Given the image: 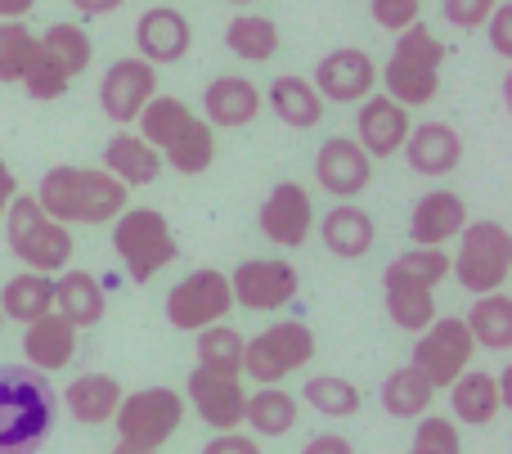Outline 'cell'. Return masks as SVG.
Listing matches in <instances>:
<instances>
[{"label": "cell", "mask_w": 512, "mask_h": 454, "mask_svg": "<svg viewBox=\"0 0 512 454\" xmlns=\"http://www.w3.org/2000/svg\"><path fill=\"white\" fill-rule=\"evenodd\" d=\"M36 203L59 225H113L131 203V189L113 180L104 167H50L36 185Z\"/></svg>", "instance_id": "1"}, {"label": "cell", "mask_w": 512, "mask_h": 454, "mask_svg": "<svg viewBox=\"0 0 512 454\" xmlns=\"http://www.w3.org/2000/svg\"><path fill=\"white\" fill-rule=\"evenodd\" d=\"M135 135L153 144L162 167L180 171V176H203L216 162V131L176 95H153L144 113L135 117Z\"/></svg>", "instance_id": "2"}, {"label": "cell", "mask_w": 512, "mask_h": 454, "mask_svg": "<svg viewBox=\"0 0 512 454\" xmlns=\"http://www.w3.org/2000/svg\"><path fill=\"white\" fill-rule=\"evenodd\" d=\"M59 396L50 374L27 365L0 369V454H36L50 441Z\"/></svg>", "instance_id": "3"}, {"label": "cell", "mask_w": 512, "mask_h": 454, "mask_svg": "<svg viewBox=\"0 0 512 454\" xmlns=\"http://www.w3.org/2000/svg\"><path fill=\"white\" fill-rule=\"evenodd\" d=\"M441 63H445V45L436 41L427 23H414L396 36L391 59L378 77L400 108H423V104H432L436 90H441Z\"/></svg>", "instance_id": "4"}, {"label": "cell", "mask_w": 512, "mask_h": 454, "mask_svg": "<svg viewBox=\"0 0 512 454\" xmlns=\"http://www.w3.org/2000/svg\"><path fill=\"white\" fill-rule=\"evenodd\" d=\"M0 221H5L9 252H14L27 270H36V275H59V270L72 266V248H77V239H72L68 225H59L54 216H45L32 194H18Z\"/></svg>", "instance_id": "5"}, {"label": "cell", "mask_w": 512, "mask_h": 454, "mask_svg": "<svg viewBox=\"0 0 512 454\" xmlns=\"http://www.w3.org/2000/svg\"><path fill=\"white\" fill-rule=\"evenodd\" d=\"M113 252L135 284H149L180 257V243L158 207H126L113 221Z\"/></svg>", "instance_id": "6"}, {"label": "cell", "mask_w": 512, "mask_h": 454, "mask_svg": "<svg viewBox=\"0 0 512 454\" xmlns=\"http://www.w3.org/2000/svg\"><path fill=\"white\" fill-rule=\"evenodd\" d=\"M450 275L463 293L486 297L504 293L512 275V234L499 221H468L459 234V252L450 257Z\"/></svg>", "instance_id": "7"}, {"label": "cell", "mask_w": 512, "mask_h": 454, "mask_svg": "<svg viewBox=\"0 0 512 454\" xmlns=\"http://www.w3.org/2000/svg\"><path fill=\"white\" fill-rule=\"evenodd\" d=\"M113 423H117V446L158 450L185 423V396L176 387H140V392L122 396Z\"/></svg>", "instance_id": "8"}, {"label": "cell", "mask_w": 512, "mask_h": 454, "mask_svg": "<svg viewBox=\"0 0 512 454\" xmlns=\"http://www.w3.org/2000/svg\"><path fill=\"white\" fill-rule=\"evenodd\" d=\"M310 360H315V333H310V324L279 320V324H270V329H261L256 338L243 342L239 374L252 378V383H261V387H274L288 374L306 369Z\"/></svg>", "instance_id": "9"}, {"label": "cell", "mask_w": 512, "mask_h": 454, "mask_svg": "<svg viewBox=\"0 0 512 454\" xmlns=\"http://www.w3.org/2000/svg\"><path fill=\"white\" fill-rule=\"evenodd\" d=\"M414 338L418 342H414L409 365H414L436 392L450 387L459 374H468L472 360H477V342H472L463 315H436V320L427 324L423 333H414Z\"/></svg>", "instance_id": "10"}, {"label": "cell", "mask_w": 512, "mask_h": 454, "mask_svg": "<svg viewBox=\"0 0 512 454\" xmlns=\"http://www.w3.org/2000/svg\"><path fill=\"white\" fill-rule=\"evenodd\" d=\"M230 311H234L230 275H225V270H212V266L185 275L180 284H171V293H167L171 329H185V333L212 329V324H225Z\"/></svg>", "instance_id": "11"}, {"label": "cell", "mask_w": 512, "mask_h": 454, "mask_svg": "<svg viewBox=\"0 0 512 454\" xmlns=\"http://www.w3.org/2000/svg\"><path fill=\"white\" fill-rule=\"evenodd\" d=\"M297 266L283 257H252L239 261L230 275V297L243 311H283L297 302Z\"/></svg>", "instance_id": "12"}, {"label": "cell", "mask_w": 512, "mask_h": 454, "mask_svg": "<svg viewBox=\"0 0 512 454\" xmlns=\"http://www.w3.org/2000/svg\"><path fill=\"white\" fill-rule=\"evenodd\" d=\"M158 95V68L135 59H113L99 77V108L113 126H135V117L144 113V104Z\"/></svg>", "instance_id": "13"}, {"label": "cell", "mask_w": 512, "mask_h": 454, "mask_svg": "<svg viewBox=\"0 0 512 454\" xmlns=\"http://www.w3.org/2000/svg\"><path fill=\"white\" fill-rule=\"evenodd\" d=\"M310 86L319 90L324 104H360V99H369L373 86H378V63H373L369 50H360V45H337V50H328L324 59L315 63Z\"/></svg>", "instance_id": "14"}, {"label": "cell", "mask_w": 512, "mask_h": 454, "mask_svg": "<svg viewBox=\"0 0 512 454\" xmlns=\"http://www.w3.org/2000/svg\"><path fill=\"white\" fill-rule=\"evenodd\" d=\"M189 405H194V414L212 432H239L243 405H248L243 374H221V369L194 365V374H189Z\"/></svg>", "instance_id": "15"}, {"label": "cell", "mask_w": 512, "mask_h": 454, "mask_svg": "<svg viewBox=\"0 0 512 454\" xmlns=\"http://www.w3.org/2000/svg\"><path fill=\"white\" fill-rule=\"evenodd\" d=\"M256 225L261 234L274 243V248H301L315 230V203H310L306 185L297 180H279V185L265 194L261 212H256Z\"/></svg>", "instance_id": "16"}, {"label": "cell", "mask_w": 512, "mask_h": 454, "mask_svg": "<svg viewBox=\"0 0 512 454\" xmlns=\"http://www.w3.org/2000/svg\"><path fill=\"white\" fill-rule=\"evenodd\" d=\"M315 180L333 198H360L373 185V158L351 140V135H333L319 144L315 153Z\"/></svg>", "instance_id": "17"}, {"label": "cell", "mask_w": 512, "mask_h": 454, "mask_svg": "<svg viewBox=\"0 0 512 454\" xmlns=\"http://www.w3.org/2000/svg\"><path fill=\"white\" fill-rule=\"evenodd\" d=\"M189 45H194V27H189V18L180 14L176 5H153V9H144L140 23H135V50H140V59L153 63V68L180 63L189 54Z\"/></svg>", "instance_id": "18"}, {"label": "cell", "mask_w": 512, "mask_h": 454, "mask_svg": "<svg viewBox=\"0 0 512 454\" xmlns=\"http://www.w3.org/2000/svg\"><path fill=\"white\" fill-rule=\"evenodd\" d=\"M261 117V86L239 72L212 77L203 90V122L212 131H243Z\"/></svg>", "instance_id": "19"}, {"label": "cell", "mask_w": 512, "mask_h": 454, "mask_svg": "<svg viewBox=\"0 0 512 454\" xmlns=\"http://www.w3.org/2000/svg\"><path fill=\"white\" fill-rule=\"evenodd\" d=\"M409 126H414L409 108H400L391 95H369L360 99V113H355V144L369 158H391V153L405 149Z\"/></svg>", "instance_id": "20"}, {"label": "cell", "mask_w": 512, "mask_h": 454, "mask_svg": "<svg viewBox=\"0 0 512 454\" xmlns=\"http://www.w3.org/2000/svg\"><path fill=\"white\" fill-rule=\"evenodd\" d=\"M463 225H468V203L454 189H427L409 216V239L414 248H445L463 234Z\"/></svg>", "instance_id": "21"}, {"label": "cell", "mask_w": 512, "mask_h": 454, "mask_svg": "<svg viewBox=\"0 0 512 454\" xmlns=\"http://www.w3.org/2000/svg\"><path fill=\"white\" fill-rule=\"evenodd\" d=\"M405 162L418 176H450L463 162V135L450 122H414L405 135Z\"/></svg>", "instance_id": "22"}, {"label": "cell", "mask_w": 512, "mask_h": 454, "mask_svg": "<svg viewBox=\"0 0 512 454\" xmlns=\"http://www.w3.org/2000/svg\"><path fill=\"white\" fill-rule=\"evenodd\" d=\"M382 297H387L391 324H396V329H405V333H423L427 324L441 315V311H436V288L409 279L396 261L382 270Z\"/></svg>", "instance_id": "23"}, {"label": "cell", "mask_w": 512, "mask_h": 454, "mask_svg": "<svg viewBox=\"0 0 512 454\" xmlns=\"http://www.w3.org/2000/svg\"><path fill=\"white\" fill-rule=\"evenodd\" d=\"M23 356L27 369H36V374H59L77 356V329L54 311L41 315V320L23 324Z\"/></svg>", "instance_id": "24"}, {"label": "cell", "mask_w": 512, "mask_h": 454, "mask_svg": "<svg viewBox=\"0 0 512 454\" xmlns=\"http://www.w3.org/2000/svg\"><path fill=\"white\" fill-rule=\"evenodd\" d=\"M54 315H63L77 333L95 329V324L108 315L104 284H99L90 270H72V266L59 270V279H54Z\"/></svg>", "instance_id": "25"}, {"label": "cell", "mask_w": 512, "mask_h": 454, "mask_svg": "<svg viewBox=\"0 0 512 454\" xmlns=\"http://www.w3.org/2000/svg\"><path fill=\"white\" fill-rule=\"evenodd\" d=\"M265 104H270V113L279 117L283 126H292V131H315L328 108L324 99H319V90L310 86V77H297V72L274 77L270 90H265Z\"/></svg>", "instance_id": "26"}, {"label": "cell", "mask_w": 512, "mask_h": 454, "mask_svg": "<svg viewBox=\"0 0 512 454\" xmlns=\"http://www.w3.org/2000/svg\"><path fill=\"white\" fill-rule=\"evenodd\" d=\"M319 239H324V248L333 252V257L360 261L364 252H373V243H378V225H373V216L364 212V207L337 203L333 212L319 221Z\"/></svg>", "instance_id": "27"}, {"label": "cell", "mask_w": 512, "mask_h": 454, "mask_svg": "<svg viewBox=\"0 0 512 454\" xmlns=\"http://www.w3.org/2000/svg\"><path fill=\"white\" fill-rule=\"evenodd\" d=\"M104 171L113 180H122L126 189H140V185H153L162 176V158L153 144H144L135 131H117L113 140L104 144Z\"/></svg>", "instance_id": "28"}, {"label": "cell", "mask_w": 512, "mask_h": 454, "mask_svg": "<svg viewBox=\"0 0 512 454\" xmlns=\"http://www.w3.org/2000/svg\"><path fill=\"white\" fill-rule=\"evenodd\" d=\"M450 410L459 423L468 428H486V423L499 419L504 410V396H499V378L486 374V369H468L450 383Z\"/></svg>", "instance_id": "29"}, {"label": "cell", "mask_w": 512, "mask_h": 454, "mask_svg": "<svg viewBox=\"0 0 512 454\" xmlns=\"http://www.w3.org/2000/svg\"><path fill=\"white\" fill-rule=\"evenodd\" d=\"M122 383H117L113 374H81L77 383H68V392H63V405H68V414L77 423H86V428H95V423H108L117 414V405H122Z\"/></svg>", "instance_id": "30"}, {"label": "cell", "mask_w": 512, "mask_h": 454, "mask_svg": "<svg viewBox=\"0 0 512 454\" xmlns=\"http://www.w3.org/2000/svg\"><path fill=\"white\" fill-rule=\"evenodd\" d=\"M243 423L252 428L256 441L288 437L297 428V396L283 392V387H256V392H248V405H243Z\"/></svg>", "instance_id": "31"}, {"label": "cell", "mask_w": 512, "mask_h": 454, "mask_svg": "<svg viewBox=\"0 0 512 454\" xmlns=\"http://www.w3.org/2000/svg\"><path fill=\"white\" fill-rule=\"evenodd\" d=\"M50 311H54V279L50 275L23 270V275H14L5 288H0V315H5V320L32 324Z\"/></svg>", "instance_id": "32"}, {"label": "cell", "mask_w": 512, "mask_h": 454, "mask_svg": "<svg viewBox=\"0 0 512 454\" xmlns=\"http://www.w3.org/2000/svg\"><path fill=\"white\" fill-rule=\"evenodd\" d=\"M432 401H436V387L414 365L391 369L387 383H382V410L391 419H423V414H432Z\"/></svg>", "instance_id": "33"}, {"label": "cell", "mask_w": 512, "mask_h": 454, "mask_svg": "<svg viewBox=\"0 0 512 454\" xmlns=\"http://www.w3.org/2000/svg\"><path fill=\"white\" fill-rule=\"evenodd\" d=\"M472 342L481 351H508L512 347V297L508 293H486L472 302V311L463 315Z\"/></svg>", "instance_id": "34"}, {"label": "cell", "mask_w": 512, "mask_h": 454, "mask_svg": "<svg viewBox=\"0 0 512 454\" xmlns=\"http://www.w3.org/2000/svg\"><path fill=\"white\" fill-rule=\"evenodd\" d=\"M225 50L243 63H270L279 54V23L261 14H239L225 27Z\"/></svg>", "instance_id": "35"}, {"label": "cell", "mask_w": 512, "mask_h": 454, "mask_svg": "<svg viewBox=\"0 0 512 454\" xmlns=\"http://www.w3.org/2000/svg\"><path fill=\"white\" fill-rule=\"evenodd\" d=\"M36 45H41V50L50 54V59L59 63L72 81H77L81 72L90 68V59H95V41H90V32H86V27H77V23L45 27V36H36Z\"/></svg>", "instance_id": "36"}, {"label": "cell", "mask_w": 512, "mask_h": 454, "mask_svg": "<svg viewBox=\"0 0 512 454\" xmlns=\"http://www.w3.org/2000/svg\"><path fill=\"white\" fill-rule=\"evenodd\" d=\"M301 401H306L315 414H324V419H355L360 405H364V396H360V387H355L351 378L319 374V378H310V383L301 387Z\"/></svg>", "instance_id": "37"}, {"label": "cell", "mask_w": 512, "mask_h": 454, "mask_svg": "<svg viewBox=\"0 0 512 454\" xmlns=\"http://www.w3.org/2000/svg\"><path fill=\"white\" fill-rule=\"evenodd\" d=\"M243 333L230 324H212V329H198V365L203 369H221V374H239L243 369Z\"/></svg>", "instance_id": "38"}, {"label": "cell", "mask_w": 512, "mask_h": 454, "mask_svg": "<svg viewBox=\"0 0 512 454\" xmlns=\"http://www.w3.org/2000/svg\"><path fill=\"white\" fill-rule=\"evenodd\" d=\"M36 59V32L18 18H0V81H23L27 63Z\"/></svg>", "instance_id": "39"}, {"label": "cell", "mask_w": 512, "mask_h": 454, "mask_svg": "<svg viewBox=\"0 0 512 454\" xmlns=\"http://www.w3.org/2000/svg\"><path fill=\"white\" fill-rule=\"evenodd\" d=\"M23 86H27V95L32 99H41V104H50V99H63L68 95V86H72V77L59 68V63L50 59V54L36 45V59L27 63V72H23Z\"/></svg>", "instance_id": "40"}, {"label": "cell", "mask_w": 512, "mask_h": 454, "mask_svg": "<svg viewBox=\"0 0 512 454\" xmlns=\"http://www.w3.org/2000/svg\"><path fill=\"white\" fill-rule=\"evenodd\" d=\"M409 454H463L459 423L441 419V414H423L414 428V446H409Z\"/></svg>", "instance_id": "41"}, {"label": "cell", "mask_w": 512, "mask_h": 454, "mask_svg": "<svg viewBox=\"0 0 512 454\" xmlns=\"http://www.w3.org/2000/svg\"><path fill=\"white\" fill-rule=\"evenodd\" d=\"M396 266L405 270L409 279H418V284L436 288L445 275H450V252L445 248H409V252L396 257Z\"/></svg>", "instance_id": "42"}, {"label": "cell", "mask_w": 512, "mask_h": 454, "mask_svg": "<svg viewBox=\"0 0 512 454\" xmlns=\"http://www.w3.org/2000/svg\"><path fill=\"white\" fill-rule=\"evenodd\" d=\"M369 14L382 32L400 36L405 27L423 23V0H369Z\"/></svg>", "instance_id": "43"}, {"label": "cell", "mask_w": 512, "mask_h": 454, "mask_svg": "<svg viewBox=\"0 0 512 454\" xmlns=\"http://www.w3.org/2000/svg\"><path fill=\"white\" fill-rule=\"evenodd\" d=\"M499 0H441V14L450 27H459V32H477V27H486V18L495 14Z\"/></svg>", "instance_id": "44"}, {"label": "cell", "mask_w": 512, "mask_h": 454, "mask_svg": "<svg viewBox=\"0 0 512 454\" xmlns=\"http://www.w3.org/2000/svg\"><path fill=\"white\" fill-rule=\"evenodd\" d=\"M486 36H490V45H495L499 59H512V5L508 0H499L495 14L486 18Z\"/></svg>", "instance_id": "45"}, {"label": "cell", "mask_w": 512, "mask_h": 454, "mask_svg": "<svg viewBox=\"0 0 512 454\" xmlns=\"http://www.w3.org/2000/svg\"><path fill=\"white\" fill-rule=\"evenodd\" d=\"M203 454H261V441L252 432H216L203 446Z\"/></svg>", "instance_id": "46"}, {"label": "cell", "mask_w": 512, "mask_h": 454, "mask_svg": "<svg viewBox=\"0 0 512 454\" xmlns=\"http://www.w3.org/2000/svg\"><path fill=\"white\" fill-rule=\"evenodd\" d=\"M301 454H355V446L346 437H337V432H319V437L306 441V450Z\"/></svg>", "instance_id": "47"}, {"label": "cell", "mask_w": 512, "mask_h": 454, "mask_svg": "<svg viewBox=\"0 0 512 454\" xmlns=\"http://www.w3.org/2000/svg\"><path fill=\"white\" fill-rule=\"evenodd\" d=\"M126 0H72V9H77L81 18H104V14H117Z\"/></svg>", "instance_id": "48"}, {"label": "cell", "mask_w": 512, "mask_h": 454, "mask_svg": "<svg viewBox=\"0 0 512 454\" xmlns=\"http://www.w3.org/2000/svg\"><path fill=\"white\" fill-rule=\"evenodd\" d=\"M14 198H18V176L9 171V162L0 158V216L9 212V203H14Z\"/></svg>", "instance_id": "49"}, {"label": "cell", "mask_w": 512, "mask_h": 454, "mask_svg": "<svg viewBox=\"0 0 512 454\" xmlns=\"http://www.w3.org/2000/svg\"><path fill=\"white\" fill-rule=\"evenodd\" d=\"M36 9V0H0V18H27Z\"/></svg>", "instance_id": "50"}, {"label": "cell", "mask_w": 512, "mask_h": 454, "mask_svg": "<svg viewBox=\"0 0 512 454\" xmlns=\"http://www.w3.org/2000/svg\"><path fill=\"white\" fill-rule=\"evenodd\" d=\"M113 454H158V450H135V446H117Z\"/></svg>", "instance_id": "51"}, {"label": "cell", "mask_w": 512, "mask_h": 454, "mask_svg": "<svg viewBox=\"0 0 512 454\" xmlns=\"http://www.w3.org/2000/svg\"><path fill=\"white\" fill-rule=\"evenodd\" d=\"M230 5H256V0H230Z\"/></svg>", "instance_id": "52"}, {"label": "cell", "mask_w": 512, "mask_h": 454, "mask_svg": "<svg viewBox=\"0 0 512 454\" xmlns=\"http://www.w3.org/2000/svg\"><path fill=\"white\" fill-rule=\"evenodd\" d=\"M0 324H5V315H0Z\"/></svg>", "instance_id": "53"}]
</instances>
